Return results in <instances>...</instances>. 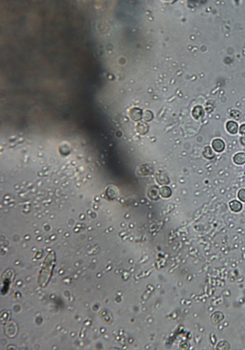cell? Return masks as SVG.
<instances>
[{"label":"cell","instance_id":"cell-1","mask_svg":"<svg viewBox=\"0 0 245 350\" xmlns=\"http://www.w3.org/2000/svg\"><path fill=\"white\" fill-rule=\"evenodd\" d=\"M156 180H157L158 183L161 185H167L170 182L169 178L167 174L165 172H164L163 171H161V170L157 173L156 176Z\"/></svg>","mask_w":245,"mask_h":350},{"label":"cell","instance_id":"cell-2","mask_svg":"<svg viewBox=\"0 0 245 350\" xmlns=\"http://www.w3.org/2000/svg\"><path fill=\"white\" fill-rule=\"evenodd\" d=\"M159 188L156 185L152 186L148 190V196L152 201H156L159 199Z\"/></svg>","mask_w":245,"mask_h":350},{"label":"cell","instance_id":"cell-3","mask_svg":"<svg viewBox=\"0 0 245 350\" xmlns=\"http://www.w3.org/2000/svg\"><path fill=\"white\" fill-rule=\"evenodd\" d=\"M212 147L217 152H222L225 148L224 141L220 139H216L212 142Z\"/></svg>","mask_w":245,"mask_h":350},{"label":"cell","instance_id":"cell-4","mask_svg":"<svg viewBox=\"0 0 245 350\" xmlns=\"http://www.w3.org/2000/svg\"><path fill=\"white\" fill-rule=\"evenodd\" d=\"M192 115L196 120H200L203 118L204 116V112L202 107L201 105L196 106L192 111Z\"/></svg>","mask_w":245,"mask_h":350},{"label":"cell","instance_id":"cell-5","mask_svg":"<svg viewBox=\"0 0 245 350\" xmlns=\"http://www.w3.org/2000/svg\"><path fill=\"white\" fill-rule=\"evenodd\" d=\"M238 124L233 121H229L226 124V129L229 133L235 134L238 131Z\"/></svg>","mask_w":245,"mask_h":350},{"label":"cell","instance_id":"cell-6","mask_svg":"<svg viewBox=\"0 0 245 350\" xmlns=\"http://www.w3.org/2000/svg\"><path fill=\"white\" fill-rule=\"evenodd\" d=\"M130 116L132 120L135 121H137L141 119L142 116V113L141 110L137 108H134L131 110Z\"/></svg>","mask_w":245,"mask_h":350},{"label":"cell","instance_id":"cell-7","mask_svg":"<svg viewBox=\"0 0 245 350\" xmlns=\"http://www.w3.org/2000/svg\"><path fill=\"white\" fill-rule=\"evenodd\" d=\"M229 207L232 211L234 212H238L242 209V204L237 200H233L229 203Z\"/></svg>","mask_w":245,"mask_h":350},{"label":"cell","instance_id":"cell-8","mask_svg":"<svg viewBox=\"0 0 245 350\" xmlns=\"http://www.w3.org/2000/svg\"><path fill=\"white\" fill-rule=\"evenodd\" d=\"M233 162L237 165H242L245 163V153H238L233 156Z\"/></svg>","mask_w":245,"mask_h":350},{"label":"cell","instance_id":"cell-9","mask_svg":"<svg viewBox=\"0 0 245 350\" xmlns=\"http://www.w3.org/2000/svg\"><path fill=\"white\" fill-rule=\"evenodd\" d=\"M202 155L205 158L208 160H211L215 156V153L213 152L210 146L205 147L204 151L202 152Z\"/></svg>","mask_w":245,"mask_h":350},{"label":"cell","instance_id":"cell-10","mask_svg":"<svg viewBox=\"0 0 245 350\" xmlns=\"http://www.w3.org/2000/svg\"><path fill=\"white\" fill-rule=\"evenodd\" d=\"M172 193V190L169 186H164L159 189V194L164 198H168L170 197Z\"/></svg>","mask_w":245,"mask_h":350},{"label":"cell","instance_id":"cell-11","mask_svg":"<svg viewBox=\"0 0 245 350\" xmlns=\"http://www.w3.org/2000/svg\"><path fill=\"white\" fill-rule=\"evenodd\" d=\"M230 117H231L232 118H233V119H235V120H240V119L242 118V114H241V112H240V111L237 110H232V111L230 112Z\"/></svg>","mask_w":245,"mask_h":350},{"label":"cell","instance_id":"cell-12","mask_svg":"<svg viewBox=\"0 0 245 350\" xmlns=\"http://www.w3.org/2000/svg\"><path fill=\"white\" fill-rule=\"evenodd\" d=\"M138 128H139V131L141 134H144L146 133H147L148 131V125L144 123H141L138 125Z\"/></svg>","mask_w":245,"mask_h":350},{"label":"cell","instance_id":"cell-13","mask_svg":"<svg viewBox=\"0 0 245 350\" xmlns=\"http://www.w3.org/2000/svg\"><path fill=\"white\" fill-rule=\"evenodd\" d=\"M153 118V113L150 110H146L143 114V119L146 122H150Z\"/></svg>","mask_w":245,"mask_h":350},{"label":"cell","instance_id":"cell-14","mask_svg":"<svg viewBox=\"0 0 245 350\" xmlns=\"http://www.w3.org/2000/svg\"><path fill=\"white\" fill-rule=\"evenodd\" d=\"M238 198L240 201L245 203V189H242L238 191Z\"/></svg>","mask_w":245,"mask_h":350},{"label":"cell","instance_id":"cell-15","mask_svg":"<svg viewBox=\"0 0 245 350\" xmlns=\"http://www.w3.org/2000/svg\"><path fill=\"white\" fill-rule=\"evenodd\" d=\"M240 134L245 136V124H242L240 128Z\"/></svg>","mask_w":245,"mask_h":350},{"label":"cell","instance_id":"cell-16","mask_svg":"<svg viewBox=\"0 0 245 350\" xmlns=\"http://www.w3.org/2000/svg\"><path fill=\"white\" fill-rule=\"evenodd\" d=\"M240 142H241V144H242L245 146V136H243V137L241 138V139H240Z\"/></svg>","mask_w":245,"mask_h":350}]
</instances>
